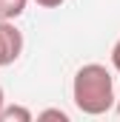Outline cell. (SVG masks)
<instances>
[{
    "mask_svg": "<svg viewBox=\"0 0 120 122\" xmlns=\"http://www.w3.org/2000/svg\"><path fill=\"white\" fill-rule=\"evenodd\" d=\"M72 99L80 114L89 117H103L114 108V77L106 65L100 62H86L77 68L72 80Z\"/></svg>",
    "mask_w": 120,
    "mask_h": 122,
    "instance_id": "6da1fadb",
    "label": "cell"
},
{
    "mask_svg": "<svg viewBox=\"0 0 120 122\" xmlns=\"http://www.w3.org/2000/svg\"><path fill=\"white\" fill-rule=\"evenodd\" d=\"M34 114H31L26 105H3L0 111V122H31Z\"/></svg>",
    "mask_w": 120,
    "mask_h": 122,
    "instance_id": "3957f363",
    "label": "cell"
},
{
    "mask_svg": "<svg viewBox=\"0 0 120 122\" xmlns=\"http://www.w3.org/2000/svg\"><path fill=\"white\" fill-rule=\"evenodd\" d=\"M37 119H60V122H69V114L60 111V108H46V111L37 114Z\"/></svg>",
    "mask_w": 120,
    "mask_h": 122,
    "instance_id": "5b68a950",
    "label": "cell"
},
{
    "mask_svg": "<svg viewBox=\"0 0 120 122\" xmlns=\"http://www.w3.org/2000/svg\"><path fill=\"white\" fill-rule=\"evenodd\" d=\"M3 105H6V94H3V85H0V111H3Z\"/></svg>",
    "mask_w": 120,
    "mask_h": 122,
    "instance_id": "ba28073f",
    "label": "cell"
},
{
    "mask_svg": "<svg viewBox=\"0 0 120 122\" xmlns=\"http://www.w3.org/2000/svg\"><path fill=\"white\" fill-rule=\"evenodd\" d=\"M37 6H43V9H57V6H63L66 0H34Z\"/></svg>",
    "mask_w": 120,
    "mask_h": 122,
    "instance_id": "52a82bcc",
    "label": "cell"
},
{
    "mask_svg": "<svg viewBox=\"0 0 120 122\" xmlns=\"http://www.w3.org/2000/svg\"><path fill=\"white\" fill-rule=\"evenodd\" d=\"M112 65H114V71H120V40L114 43V48H112Z\"/></svg>",
    "mask_w": 120,
    "mask_h": 122,
    "instance_id": "8992f818",
    "label": "cell"
},
{
    "mask_svg": "<svg viewBox=\"0 0 120 122\" xmlns=\"http://www.w3.org/2000/svg\"><path fill=\"white\" fill-rule=\"evenodd\" d=\"M29 0H0V20H17L26 11Z\"/></svg>",
    "mask_w": 120,
    "mask_h": 122,
    "instance_id": "277c9868",
    "label": "cell"
},
{
    "mask_svg": "<svg viewBox=\"0 0 120 122\" xmlns=\"http://www.w3.org/2000/svg\"><path fill=\"white\" fill-rule=\"evenodd\" d=\"M23 54V31L14 26V20H0V68L12 65Z\"/></svg>",
    "mask_w": 120,
    "mask_h": 122,
    "instance_id": "7a4b0ae2",
    "label": "cell"
},
{
    "mask_svg": "<svg viewBox=\"0 0 120 122\" xmlns=\"http://www.w3.org/2000/svg\"><path fill=\"white\" fill-rule=\"evenodd\" d=\"M117 114H120V102H117Z\"/></svg>",
    "mask_w": 120,
    "mask_h": 122,
    "instance_id": "9c48e42d",
    "label": "cell"
}]
</instances>
